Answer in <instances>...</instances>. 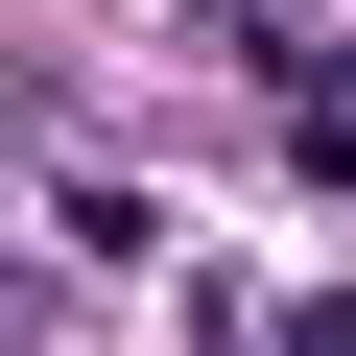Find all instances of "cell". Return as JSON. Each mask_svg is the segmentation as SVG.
<instances>
[{
	"mask_svg": "<svg viewBox=\"0 0 356 356\" xmlns=\"http://www.w3.org/2000/svg\"><path fill=\"white\" fill-rule=\"evenodd\" d=\"M285 356H356V285H332V309H285Z\"/></svg>",
	"mask_w": 356,
	"mask_h": 356,
	"instance_id": "6da1fadb",
	"label": "cell"
}]
</instances>
